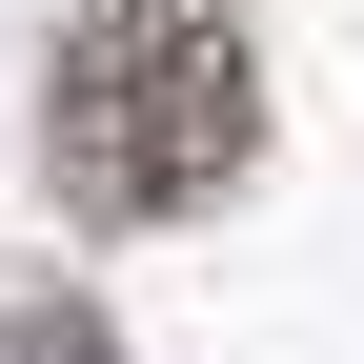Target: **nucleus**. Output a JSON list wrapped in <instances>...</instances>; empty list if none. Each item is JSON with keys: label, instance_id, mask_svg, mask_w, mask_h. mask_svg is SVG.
I'll list each match as a JSON object with an SVG mask.
<instances>
[{"label": "nucleus", "instance_id": "f257e3e1", "mask_svg": "<svg viewBox=\"0 0 364 364\" xmlns=\"http://www.w3.org/2000/svg\"><path fill=\"white\" fill-rule=\"evenodd\" d=\"M41 142L102 223H182L263 162V61L223 0H81L61 81H41Z\"/></svg>", "mask_w": 364, "mask_h": 364}, {"label": "nucleus", "instance_id": "f03ea898", "mask_svg": "<svg viewBox=\"0 0 364 364\" xmlns=\"http://www.w3.org/2000/svg\"><path fill=\"white\" fill-rule=\"evenodd\" d=\"M0 364H102V324H81V304H21V324H0Z\"/></svg>", "mask_w": 364, "mask_h": 364}]
</instances>
